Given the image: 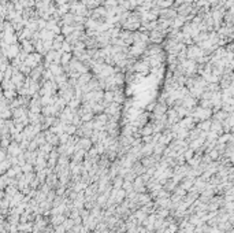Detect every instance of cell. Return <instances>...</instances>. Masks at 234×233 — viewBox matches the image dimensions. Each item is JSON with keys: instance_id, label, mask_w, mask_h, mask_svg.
<instances>
[{"instance_id": "obj_1", "label": "cell", "mask_w": 234, "mask_h": 233, "mask_svg": "<svg viewBox=\"0 0 234 233\" xmlns=\"http://www.w3.org/2000/svg\"><path fill=\"white\" fill-rule=\"evenodd\" d=\"M138 46H140V48H143V49H144V44H143V43H138ZM133 51H134V54H138V52H141L140 49H137V48H134Z\"/></svg>"}]
</instances>
